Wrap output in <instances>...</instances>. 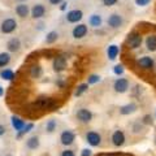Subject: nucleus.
<instances>
[{
	"mask_svg": "<svg viewBox=\"0 0 156 156\" xmlns=\"http://www.w3.org/2000/svg\"><path fill=\"white\" fill-rule=\"evenodd\" d=\"M57 39H58V33L55 31V30H52L50 33H47V35H46V43H47V44H53L55 42H57Z\"/></svg>",
	"mask_w": 156,
	"mask_h": 156,
	"instance_id": "22",
	"label": "nucleus"
},
{
	"mask_svg": "<svg viewBox=\"0 0 156 156\" xmlns=\"http://www.w3.org/2000/svg\"><path fill=\"white\" fill-rule=\"evenodd\" d=\"M66 7H68V2H62V3H61V7H60V9H61V11H65Z\"/></svg>",
	"mask_w": 156,
	"mask_h": 156,
	"instance_id": "38",
	"label": "nucleus"
},
{
	"mask_svg": "<svg viewBox=\"0 0 156 156\" xmlns=\"http://www.w3.org/2000/svg\"><path fill=\"white\" fill-rule=\"evenodd\" d=\"M87 33H89L87 25H85V23H77L72 30V35L74 39H82L87 35Z\"/></svg>",
	"mask_w": 156,
	"mask_h": 156,
	"instance_id": "8",
	"label": "nucleus"
},
{
	"mask_svg": "<svg viewBox=\"0 0 156 156\" xmlns=\"http://www.w3.org/2000/svg\"><path fill=\"white\" fill-rule=\"evenodd\" d=\"M107 23L111 29H120L124 23V17L121 16L120 13H111L108 16V20H107Z\"/></svg>",
	"mask_w": 156,
	"mask_h": 156,
	"instance_id": "4",
	"label": "nucleus"
},
{
	"mask_svg": "<svg viewBox=\"0 0 156 156\" xmlns=\"http://www.w3.org/2000/svg\"><path fill=\"white\" fill-rule=\"evenodd\" d=\"M101 81V77L99 74H90L89 78H87V82L86 83L87 85H96V83H99V82Z\"/></svg>",
	"mask_w": 156,
	"mask_h": 156,
	"instance_id": "28",
	"label": "nucleus"
},
{
	"mask_svg": "<svg viewBox=\"0 0 156 156\" xmlns=\"http://www.w3.org/2000/svg\"><path fill=\"white\" fill-rule=\"evenodd\" d=\"M76 139V134L72 130H64L60 135V140L64 146H70Z\"/></svg>",
	"mask_w": 156,
	"mask_h": 156,
	"instance_id": "12",
	"label": "nucleus"
},
{
	"mask_svg": "<svg viewBox=\"0 0 156 156\" xmlns=\"http://www.w3.org/2000/svg\"><path fill=\"white\" fill-rule=\"evenodd\" d=\"M136 109H138V107H136L135 103H128V104L120 107V113L124 115V116H128V115L134 113Z\"/></svg>",
	"mask_w": 156,
	"mask_h": 156,
	"instance_id": "18",
	"label": "nucleus"
},
{
	"mask_svg": "<svg viewBox=\"0 0 156 156\" xmlns=\"http://www.w3.org/2000/svg\"><path fill=\"white\" fill-rule=\"evenodd\" d=\"M77 119L81 121L82 124H89L92 120V113L90 109L87 108H81L77 111Z\"/></svg>",
	"mask_w": 156,
	"mask_h": 156,
	"instance_id": "11",
	"label": "nucleus"
},
{
	"mask_svg": "<svg viewBox=\"0 0 156 156\" xmlns=\"http://www.w3.org/2000/svg\"><path fill=\"white\" fill-rule=\"evenodd\" d=\"M119 53H120V47L117 44H109L108 48H107V56H108V58L112 61L116 60Z\"/></svg>",
	"mask_w": 156,
	"mask_h": 156,
	"instance_id": "19",
	"label": "nucleus"
},
{
	"mask_svg": "<svg viewBox=\"0 0 156 156\" xmlns=\"http://www.w3.org/2000/svg\"><path fill=\"white\" fill-rule=\"evenodd\" d=\"M7 156H12V155H7Z\"/></svg>",
	"mask_w": 156,
	"mask_h": 156,
	"instance_id": "41",
	"label": "nucleus"
},
{
	"mask_svg": "<svg viewBox=\"0 0 156 156\" xmlns=\"http://www.w3.org/2000/svg\"><path fill=\"white\" fill-rule=\"evenodd\" d=\"M14 11H16V14L18 17L25 18V17L29 16V13H30V8H29V5L26 3H20V4H17V5H16Z\"/></svg>",
	"mask_w": 156,
	"mask_h": 156,
	"instance_id": "15",
	"label": "nucleus"
},
{
	"mask_svg": "<svg viewBox=\"0 0 156 156\" xmlns=\"http://www.w3.org/2000/svg\"><path fill=\"white\" fill-rule=\"evenodd\" d=\"M151 0H135V4L136 5H139V7H146V5H148Z\"/></svg>",
	"mask_w": 156,
	"mask_h": 156,
	"instance_id": "33",
	"label": "nucleus"
},
{
	"mask_svg": "<svg viewBox=\"0 0 156 156\" xmlns=\"http://www.w3.org/2000/svg\"><path fill=\"white\" fill-rule=\"evenodd\" d=\"M146 47L150 52H156V35L155 34H150L146 38Z\"/></svg>",
	"mask_w": 156,
	"mask_h": 156,
	"instance_id": "20",
	"label": "nucleus"
},
{
	"mask_svg": "<svg viewBox=\"0 0 156 156\" xmlns=\"http://www.w3.org/2000/svg\"><path fill=\"white\" fill-rule=\"evenodd\" d=\"M4 133H5V128H4L3 125H0V136H2Z\"/></svg>",
	"mask_w": 156,
	"mask_h": 156,
	"instance_id": "39",
	"label": "nucleus"
},
{
	"mask_svg": "<svg viewBox=\"0 0 156 156\" xmlns=\"http://www.w3.org/2000/svg\"><path fill=\"white\" fill-rule=\"evenodd\" d=\"M101 3L104 7H113L119 3V0H101Z\"/></svg>",
	"mask_w": 156,
	"mask_h": 156,
	"instance_id": "32",
	"label": "nucleus"
},
{
	"mask_svg": "<svg viewBox=\"0 0 156 156\" xmlns=\"http://www.w3.org/2000/svg\"><path fill=\"white\" fill-rule=\"evenodd\" d=\"M3 95H4V89L0 86V96H3Z\"/></svg>",
	"mask_w": 156,
	"mask_h": 156,
	"instance_id": "40",
	"label": "nucleus"
},
{
	"mask_svg": "<svg viewBox=\"0 0 156 156\" xmlns=\"http://www.w3.org/2000/svg\"><path fill=\"white\" fill-rule=\"evenodd\" d=\"M25 122L20 119V117H16V116H12V126L14 129H16L17 131H21L23 128H25Z\"/></svg>",
	"mask_w": 156,
	"mask_h": 156,
	"instance_id": "21",
	"label": "nucleus"
},
{
	"mask_svg": "<svg viewBox=\"0 0 156 156\" xmlns=\"http://www.w3.org/2000/svg\"><path fill=\"white\" fill-rule=\"evenodd\" d=\"M7 48L9 52H17L20 51V48H21V41H20V38H11L9 41L7 42Z\"/></svg>",
	"mask_w": 156,
	"mask_h": 156,
	"instance_id": "16",
	"label": "nucleus"
},
{
	"mask_svg": "<svg viewBox=\"0 0 156 156\" xmlns=\"http://www.w3.org/2000/svg\"><path fill=\"white\" fill-rule=\"evenodd\" d=\"M129 86H130V82L128 78H124V77H120L113 82V89L116 92L119 94H124L129 90Z\"/></svg>",
	"mask_w": 156,
	"mask_h": 156,
	"instance_id": "5",
	"label": "nucleus"
},
{
	"mask_svg": "<svg viewBox=\"0 0 156 156\" xmlns=\"http://www.w3.org/2000/svg\"><path fill=\"white\" fill-rule=\"evenodd\" d=\"M17 29V21L14 18H5L3 20L2 25H0V30L3 34H12Z\"/></svg>",
	"mask_w": 156,
	"mask_h": 156,
	"instance_id": "3",
	"label": "nucleus"
},
{
	"mask_svg": "<svg viewBox=\"0 0 156 156\" xmlns=\"http://www.w3.org/2000/svg\"><path fill=\"white\" fill-rule=\"evenodd\" d=\"M112 143H113L116 147H121L125 143V134L122 130H116L113 134H112Z\"/></svg>",
	"mask_w": 156,
	"mask_h": 156,
	"instance_id": "14",
	"label": "nucleus"
},
{
	"mask_svg": "<svg viewBox=\"0 0 156 156\" xmlns=\"http://www.w3.org/2000/svg\"><path fill=\"white\" fill-rule=\"evenodd\" d=\"M30 14L34 20L43 18L46 14V7L43 5V4H34L33 8L30 9Z\"/></svg>",
	"mask_w": 156,
	"mask_h": 156,
	"instance_id": "10",
	"label": "nucleus"
},
{
	"mask_svg": "<svg viewBox=\"0 0 156 156\" xmlns=\"http://www.w3.org/2000/svg\"><path fill=\"white\" fill-rule=\"evenodd\" d=\"M136 65L143 70H152L155 68V60L151 56H142L136 60Z\"/></svg>",
	"mask_w": 156,
	"mask_h": 156,
	"instance_id": "2",
	"label": "nucleus"
},
{
	"mask_svg": "<svg viewBox=\"0 0 156 156\" xmlns=\"http://www.w3.org/2000/svg\"><path fill=\"white\" fill-rule=\"evenodd\" d=\"M142 35H140L139 33L136 31H133L129 34L128 39H126V44H128L129 48H131V50H136V48H139L140 46H142Z\"/></svg>",
	"mask_w": 156,
	"mask_h": 156,
	"instance_id": "1",
	"label": "nucleus"
},
{
	"mask_svg": "<svg viewBox=\"0 0 156 156\" xmlns=\"http://www.w3.org/2000/svg\"><path fill=\"white\" fill-rule=\"evenodd\" d=\"M65 18L69 23H78L83 18V12H82L81 9H72V11L66 13Z\"/></svg>",
	"mask_w": 156,
	"mask_h": 156,
	"instance_id": "9",
	"label": "nucleus"
},
{
	"mask_svg": "<svg viewBox=\"0 0 156 156\" xmlns=\"http://www.w3.org/2000/svg\"><path fill=\"white\" fill-rule=\"evenodd\" d=\"M56 126H57L56 121H55V120H50V121L47 122V125H46V129H47L48 133H53V131L56 130Z\"/></svg>",
	"mask_w": 156,
	"mask_h": 156,
	"instance_id": "30",
	"label": "nucleus"
},
{
	"mask_svg": "<svg viewBox=\"0 0 156 156\" xmlns=\"http://www.w3.org/2000/svg\"><path fill=\"white\" fill-rule=\"evenodd\" d=\"M64 0H48V3L51 4V5H58V4H61Z\"/></svg>",
	"mask_w": 156,
	"mask_h": 156,
	"instance_id": "37",
	"label": "nucleus"
},
{
	"mask_svg": "<svg viewBox=\"0 0 156 156\" xmlns=\"http://www.w3.org/2000/svg\"><path fill=\"white\" fill-rule=\"evenodd\" d=\"M34 128V124H26L25 125V128H23L21 131H18V134H17V136H18V138H21V136L23 135V134H26V133H29V131H31V129Z\"/></svg>",
	"mask_w": 156,
	"mask_h": 156,
	"instance_id": "29",
	"label": "nucleus"
},
{
	"mask_svg": "<svg viewBox=\"0 0 156 156\" xmlns=\"http://www.w3.org/2000/svg\"><path fill=\"white\" fill-rule=\"evenodd\" d=\"M86 139L89 142V144L92 146V147H96V146H99L101 143V136L96 131H89L86 134Z\"/></svg>",
	"mask_w": 156,
	"mask_h": 156,
	"instance_id": "13",
	"label": "nucleus"
},
{
	"mask_svg": "<svg viewBox=\"0 0 156 156\" xmlns=\"http://www.w3.org/2000/svg\"><path fill=\"white\" fill-rule=\"evenodd\" d=\"M9 62H11V55L8 52L0 53V68H5Z\"/></svg>",
	"mask_w": 156,
	"mask_h": 156,
	"instance_id": "24",
	"label": "nucleus"
},
{
	"mask_svg": "<svg viewBox=\"0 0 156 156\" xmlns=\"http://www.w3.org/2000/svg\"><path fill=\"white\" fill-rule=\"evenodd\" d=\"M142 122L146 124V125H151V124H152V117H151L150 115H146V116L143 117Z\"/></svg>",
	"mask_w": 156,
	"mask_h": 156,
	"instance_id": "34",
	"label": "nucleus"
},
{
	"mask_svg": "<svg viewBox=\"0 0 156 156\" xmlns=\"http://www.w3.org/2000/svg\"><path fill=\"white\" fill-rule=\"evenodd\" d=\"M101 23H103V18H101L100 14L98 13H92L91 16L89 17V25L94 29H98L101 26Z\"/></svg>",
	"mask_w": 156,
	"mask_h": 156,
	"instance_id": "17",
	"label": "nucleus"
},
{
	"mask_svg": "<svg viewBox=\"0 0 156 156\" xmlns=\"http://www.w3.org/2000/svg\"><path fill=\"white\" fill-rule=\"evenodd\" d=\"M87 90H89V85H87V83L78 85V87H77L76 91H74V96H81L82 94H85Z\"/></svg>",
	"mask_w": 156,
	"mask_h": 156,
	"instance_id": "27",
	"label": "nucleus"
},
{
	"mask_svg": "<svg viewBox=\"0 0 156 156\" xmlns=\"http://www.w3.org/2000/svg\"><path fill=\"white\" fill-rule=\"evenodd\" d=\"M55 101H53L51 98H39L37 99V101L34 103V107L37 109H52L55 108Z\"/></svg>",
	"mask_w": 156,
	"mask_h": 156,
	"instance_id": "7",
	"label": "nucleus"
},
{
	"mask_svg": "<svg viewBox=\"0 0 156 156\" xmlns=\"http://www.w3.org/2000/svg\"><path fill=\"white\" fill-rule=\"evenodd\" d=\"M42 73H43V70H42V68L39 65H33L30 68V76H31V78H41Z\"/></svg>",
	"mask_w": 156,
	"mask_h": 156,
	"instance_id": "26",
	"label": "nucleus"
},
{
	"mask_svg": "<svg viewBox=\"0 0 156 156\" xmlns=\"http://www.w3.org/2000/svg\"><path fill=\"white\" fill-rule=\"evenodd\" d=\"M92 152H91V150L89 148H85V150H82V152H81V156H91Z\"/></svg>",
	"mask_w": 156,
	"mask_h": 156,
	"instance_id": "36",
	"label": "nucleus"
},
{
	"mask_svg": "<svg viewBox=\"0 0 156 156\" xmlns=\"http://www.w3.org/2000/svg\"><path fill=\"white\" fill-rule=\"evenodd\" d=\"M66 65H68L66 57L62 56V55L55 56V58H53V61H52V68H53V70H55L56 73L64 72L66 69Z\"/></svg>",
	"mask_w": 156,
	"mask_h": 156,
	"instance_id": "6",
	"label": "nucleus"
},
{
	"mask_svg": "<svg viewBox=\"0 0 156 156\" xmlns=\"http://www.w3.org/2000/svg\"><path fill=\"white\" fill-rule=\"evenodd\" d=\"M0 77L3 78V80H7V81H12L14 80V77H16V74H14V72L12 69H4L0 72Z\"/></svg>",
	"mask_w": 156,
	"mask_h": 156,
	"instance_id": "25",
	"label": "nucleus"
},
{
	"mask_svg": "<svg viewBox=\"0 0 156 156\" xmlns=\"http://www.w3.org/2000/svg\"><path fill=\"white\" fill-rule=\"evenodd\" d=\"M124 72H125V68H124V65L122 64H117V65H115L113 66V73L116 76H122L124 74Z\"/></svg>",
	"mask_w": 156,
	"mask_h": 156,
	"instance_id": "31",
	"label": "nucleus"
},
{
	"mask_svg": "<svg viewBox=\"0 0 156 156\" xmlns=\"http://www.w3.org/2000/svg\"><path fill=\"white\" fill-rule=\"evenodd\" d=\"M26 146H27V148H30V150H37L39 147V138L38 136H30V138L26 140Z\"/></svg>",
	"mask_w": 156,
	"mask_h": 156,
	"instance_id": "23",
	"label": "nucleus"
},
{
	"mask_svg": "<svg viewBox=\"0 0 156 156\" xmlns=\"http://www.w3.org/2000/svg\"><path fill=\"white\" fill-rule=\"evenodd\" d=\"M61 156H76V155H74V152H73L72 150H65V151H62Z\"/></svg>",
	"mask_w": 156,
	"mask_h": 156,
	"instance_id": "35",
	"label": "nucleus"
}]
</instances>
